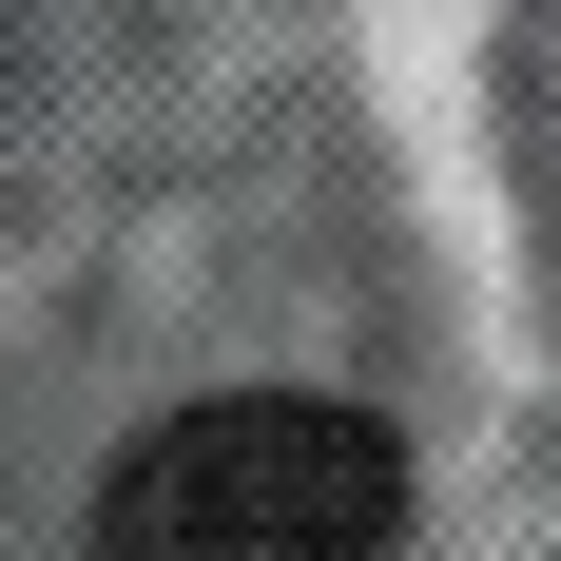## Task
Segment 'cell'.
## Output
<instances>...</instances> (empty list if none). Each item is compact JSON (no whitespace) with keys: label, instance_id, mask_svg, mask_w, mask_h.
Listing matches in <instances>:
<instances>
[{"label":"cell","instance_id":"6da1fadb","mask_svg":"<svg viewBox=\"0 0 561 561\" xmlns=\"http://www.w3.org/2000/svg\"><path fill=\"white\" fill-rule=\"evenodd\" d=\"M388 542H407V446L310 388L174 407L98 484V561H388Z\"/></svg>","mask_w":561,"mask_h":561}]
</instances>
